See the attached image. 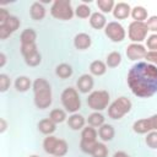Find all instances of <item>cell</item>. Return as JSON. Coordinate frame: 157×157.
Wrapping results in <instances>:
<instances>
[{
    "label": "cell",
    "mask_w": 157,
    "mask_h": 157,
    "mask_svg": "<svg viewBox=\"0 0 157 157\" xmlns=\"http://www.w3.org/2000/svg\"><path fill=\"white\" fill-rule=\"evenodd\" d=\"M28 157H39V156H37V155H31V156H28Z\"/></svg>",
    "instance_id": "ee69618b"
},
{
    "label": "cell",
    "mask_w": 157,
    "mask_h": 157,
    "mask_svg": "<svg viewBox=\"0 0 157 157\" xmlns=\"http://www.w3.org/2000/svg\"><path fill=\"white\" fill-rule=\"evenodd\" d=\"M93 85H94V81H93V77L88 74H83L78 77L77 82H76V87L77 90L81 92V93H88L92 91L93 88Z\"/></svg>",
    "instance_id": "5bb4252c"
},
{
    "label": "cell",
    "mask_w": 157,
    "mask_h": 157,
    "mask_svg": "<svg viewBox=\"0 0 157 157\" xmlns=\"http://www.w3.org/2000/svg\"><path fill=\"white\" fill-rule=\"evenodd\" d=\"M33 88V94H34V104L38 109H47L50 107L53 98H52V87L50 83L43 78L38 77L33 81L32 85Z\"/></svg>",
    "instance_id": "7a4b0ae2"
},
{
    "label": "cell",
    "mask_w": 157,
    "mask_h": 157,
    "mask_svg": "<svg viewBox=\"0 0 157 157\" xmlns=\"http://www.w3.org/2000/svg\"><path fill=\"white\" fill-rule=\"evenodd\" d=\"M20 40L21 44H33L37 40V32L33 28H26L21 32Z\"/></svg>",
    "instance_id": "603a6c76"
},
{
    "label": "cell",
    "mask_w": 157,
    "mask_h": 157,
    "mask_svg": "<svg viewBox=\"0 0 157 157\" xmlns=\"http://www.w3.org/2000/svg\"><path fill=\"white\" fill-rule=\"evenodd\" d=\"M109 101H110V96H109L108 91L98 90V91H93L88 94L87 105L96 112H101L108 107Z\"/></svg>",
    "instance_id": "52a82bcc"
},
{
    "label": "cell",
    "mask_w": 157,
    "mask_h": 157,
    "mask_svg": "<svg viewBox=\"0 0 157 157\" xmlns=\"http://www.w3.org/2000/svg\"><path fill=\"white\" fill-rule=\"evenodd\" d=\"M92 157H107L108 156V148L103 142H97L94 148L91 152Z\"/></svg>",
    "instance_id": "d6a6232c"
},
{
    "label": "cell",
    "mask_w": 157,
    "mask_h": 157,
    "mask_svg": "<svg viewBox=\"0 0 157 157\" xmlns=\"http://www.w3.org/2000/svg\"><path fill=\"white\" fill-rule=\"evenodd\" d=\"M126 81L136 97L150 98L157 93V66L139 61L129 70Z\"/></svg>",
    "instance_id": "6da1fadb"
},
{
    "label": "cell",
    "mask_w": 157,
    "mask_h": 157,
    "mask_svg": "<svg viewBox=\"0 0 157 157\" xmlns=\"http://www.w3.org/2000/svg\"><path fill=\"white\" fill-rule=\"evenodd\" d=\"M134 21H139V22H145V20H147V10L144 6H135L131 9V15H130Z\"/></svg>",
    "instance_id": "484cf974"
},
{
    "label": "cell",
    "mask_w": 157,
    "mask_h": 157,
    "mask_svg": "<svg viewBox=\"0 0 157 157\" xmlns=\"http://www.w3.org/2000/svg\"><path fill=\"white\" fill-rule=\"evenodd\" d=\"M146 25H147L148 31L157 32V15H153V16L148 17L147 21H146Z\"/></svg>",
    "instance_id": "74e56055"
},
{
    "label": "cell",
    "mask_w": 157,
    "mask_h": 157,
    "mask_svg": "<svg viewBox=\"0 0 157 157\" xmlns=\"http://www.w3.org/2000/svg\"><path fill=\"white\" fill-rule=\"evenodd\" d=\"M148 119H150V123H151L152 130L157 131V114H153V115H152V117H150Z\"/></svg>",
    "instance_id": "ab89813d"
},
{
    "label": "cell",
    "mask_w": 157,
    "mask_h": 157,
    "mask_svg": "<svg viewBox=\"0 0 157 157\" xmlns=\"http://www.w3.org/2000/svg\"><path fill=\"white\" fill-rule=\"evenodd\" d=\"M75 15L78 18H88L91 17L92 12H91V7L86 4H80L77 5V7L75 9Z\"/></svg>",
    "instance_id": "1f68e13d"
},
{
    "label": "cell",
    "mask_w": 157,
    "mask_h": 157,
    "mask_svg": "<svg viewBox=\"0 0 157 157\" xmlns=\"http://www.w3.org/2000/svg\"><path fill=\"white\" fill-rule=\"evenodd\" d=\"M10 16H11V15L9 13V11H7L6 9H0V25L5 23V22L9 20Z\"/></svg>",
    "instance_id": "f35d334b"
},
{
    "label": "cell",
    "mask_w": 157,
    "mask_h": 157,
    "mask_svg": "<svg viewBox=\"0 0 157 157\" xmlns=\"http://www.w3.org/2000/svg\"><path fill=\"white\" fill-rule=\"evenodd\" d=\"M7 129V123L5 120V118H1L0 119V132H5Z\"/></svg>",
    "instance_id": "60d3db41"
},
{
    "label": "cell",
    "mask_w": 157,
    "mask_h": 157,
    "mask_svg": "<svg viewBox=\"0 0 157 157\" xmlns=\"http://www.w3.org/2000/svg\"><path fill=\"white\" fill-rule=\"evenodd\" d=\"M146 44H147V48L150 50L157 52V33H153V34L148 36L147 39H146Z\"/></svg>",
    "instance_id": "d590c367"
},
{
    "label": "cell",
    "mask_w": 157,
    "mask_h": 157,
    "mask_svg": "<svg viewBox=\"0 0 157 157\" xmlns=\"http://www.w3.org/2000/svg\"><path fill=\"white\" fill-rule=\"evenodd\" d=\"M85 123H86V119L83 118V115H81L78 113L71 114L69 117V119H67V125L72 130H81V129H83Z\"/></svg>",
    "instance_id": "d6986e66"
},
{
    "label": "cell",
    "mask_w": 157,
    "mask_h": 157,
    "mask_svg": "<svg viewBox=\"0 0 157 157\" xmlns=\"http://www.w3.org/2000/svg\"><path fill=\"white\" fill-rule=\"evenodd\" d=\"M38 130L44 135H52L56 130V124L52 121L49 118H44L38 123Z\"/></svg>",
    "instance_id": "7402d4cb"
},
{
    "label": "cell",
    "mask_w": 157,
    "mask_h": 157,
    "mask_svg": "<svg viewBox=\"0 0 157 157\" xmlns=\"http://www.w3.org/2000/svg\"><path fill=\"white\" fill-rule=\"evenodd\" d=\"M50 15L61 21H69L74 17L75 10L71 6L70 0H54L50 7Z\"/></svg>",
    "instance_id": "277c9868"
},
{
    "label": "cell",
    "mask_w": 157,
    "mask_h": 157,
    "mask_svg": "<svg viewBox=\"0 0 157 157\" xmlns=\"http://www.w3.org/2000/svg\"><path fill=\"white\" fill-rule=\"evenodd\" d=\"M97 135L98 131L93 128V126H86L82 129L81 131V141H80V148L82 152L85 153H90L92 152V150L94 148V146L97 145Z\"/></svg>",
    "instance_id": "ba28073f"
},
{
    "label": "cell",
    "mask_w": 157,
    "mask_h": 157,
    "mask_svg": "<svg viewBox=\"0 0 157 157\" xmlns=\"http://www.w3.org/2000/svg\"><path fill=\"white\" fill-rule=\"evenodd\" d=\"M21 53L23 55L25 63L28 66H38L42 63V55L38 52V47L36 43L33 44H21Z\"/></svg>",
    "instance_id": "30bf717a"
},
{
    "label": "cell",
    "mask_w": 157,
    "mask_h": 157,
    "mask_svg": "<svg viewBox=\"0 0 157 157\" xmlns=\"http://www.w3.org/2000/svg\"><path fill=\"white\" fill-rule=\"evenodd\" d=\"M92 44V39L90 37V34L87 33H77L74 38V45L76 49L78 50H85V49H88Z\"/></svg>",
    "instance_id": "2e32d148"
},
{
    "label": "cell",
    "mask_w": 157,
    "mask_h": 157,
    "mask_svg": "<svg viewBox=\"0 0 157 157\" xmlns=\"http://www.w3.org/2000/svg\"><path fill=\"white\" fill-rule=\"evenodd\" d=\"M32 85L33 83H32L31 78L27 77V76H18L15 80V88L18 92H26V91H28Z\"/></svg>",
    "instance_id": "d4e9b609"
},
{
    "label": "cell",
    "mask_w": 157,
    "mask_h": 157,
    "mask_svg": "<svg viewBox=\"0 0 157 157\" xmlns=\"http://www.w3.org/2000/svg\"><path fill=\"white\" fill-rule=\"evenodd\" d=\"M113 157H130L126 152H124V151H117L114 155H113Z\"/></svg>",
    "instance_id": "7bdbcfd3"
},
{
    "label": "cell",
    "mask_w": 157,
    "mask_h": 157,
    "mask_svg": "<svg viewBox=\"0 0 157 157\" xmlns=\"http://www.w3.org/2000/svg\"><path fill=\"white\" fill-rule=\"evenodd\" d=\"M126 56L129 60H140V59H144L147 50L145 48V45H142L141 43H131L126 47Z\"/></svg>",
    "instance_id": "4fadbf2b"
},
{
    "label": "cell",
    "mask_w": 157,
    "mask_h": 157,
    "mask_svg": "<svg viewBox=\"0 0 157 157\" xmlns=\"http://www.w3.org/2000/svg\"><path fill=\"white\" fill-rule=\"evenodd\" d=\"M104 33L105 36L112 40V42H121L125 39V36H126V32L124 29V27L117 22V21H112V22H108L105 28H104Z\"/></svg>",
    "instance_id": "8fae6325"
},
{
    "label": "cell",
    "mask_w": 157,
    "mask_h": 157,
    "mask_svg": "<svg viewBox=\"0 0 157 157\" xmlns=\"http://www.w3.org/2000/svg\"><path fill=\"white\" fill-rule=\"evenodd\" d=\"M61 103L66 112L69 113H77L78 109L81 108V99L78 96V92L74 87H66L61 92Z\"/></svg>",
    "instance_id": "5b68a950"
},
{
    "label": "cell",
    "mask_w": 157,
    "mask_h": 157,
    "mask_svg": "<svg viewBox=\"0 0 157 157\" xmlns=\"http://www.w3.org/2000/svg\"><path fill=\"white\" fill-rule=\"evenodd\" d=\"M29 16L34 21H42L45 17V7L42 2L34 1L29 7Z\"/></svg>",
    "instance_id": "e0dca14e"
},
{
    "label": "cell",
    "mask_w": 157,
    "mask_h": 157,
    "mask_svg": "<svg viewBox=\"0 0 157 157\" xmlns=\"http://www.w3.org/2000/svg\"><path fill=\"white\" fill-rule=\"evenodd\" d=\"M147 32H148V28L146 22L132 21L130 22L128 28V37L132 43H141L146 39Z\"/></svg>",
    "instance_id": "9c48e42d"
},
{
    "label": "cell",
    "mask_w": 157,
    "mask_h": 157,
    "mask_svg": "<svg viewBox=\"0 0 157 157\" xmlns=\"http://www.w3.org/2000/svg\"><path fill=\"white\" fill-rule=\"evenodd\" d=\"M145 59H146V63L157 66V52L148 50V52L146 53V55H145Z\"/></svg>",
    "instance_id": "8d00e7d4"
},
{
    "label": "cell",
    "mask_w": 157,
    "mask_h": 157,
    "mask_svg": "<svg viewBox=\"0 0 157 157\" xmlns=\"http://www.w3.org/2000/svg\"><path fill=\"white\" fill-rule=\"evenodd\" d=\"M145 142L146 145L150 147V148H153L156 150L157 148V131H150L145 139Z\"/></svg>",
    "instance_id": "836d02e7"
},
{
    "label": "cell",
    "mask_w": 157,
    "mask_h": 157,
    "mask_svg": "<svg viewBox=\"0 0 157 157\" xmlns=\"http://www.w3.org/2000/svg\"><path fill=\"white\" fill-rule=\"evenodd\" d=\"M107 71V64L102 60H94L90 65V72L94 76H102Z\"/></svg>",
    "instance_id": "cb8c5ba5"
},
{
    "label": "cell",
    "mask_w": 157,
    "mask_h": 157,
    "mask_svg": "<svg viewBox=\"0 0 157 157\" xmlns=\"http://www.w3.org/2000/svg\"><path fill=\"white\" fill-rule=\"evenodd\" d=\"M6 64V55L5 53H0V67H4Z\"/></svg>",
    "instance_id": "b9f144b4"
},
{
    "label": "cell",
    "mask_w": 157,
    "mask_h": 157,
    "mask_svg": "<svg viewBox=\"0 0 157 157\" xmlns=\"http://www.w3.org/2000/svg\"><path fill=\"white\" fill-rule=\"evenodd\" d=\"M131 107L132 104L129 98L119 97L114 102H112L110 105L108 107V115L114 120H119L131 110Z\"/></svg>",
    "instance_id": "8992f818"
},
{
    "label": "cell",
    "mask_w": 157,
    "mask_h": 157,
    "mask_svg": "<svg viewBox=\"0 0 157 157\" xmlns=\"http://www.w3.org/2000/svg\"><path fill=\"white\" fill-rule=\"evenodd\" d=\"M10 77L6 74H0V91L1 92H6L10 87Z\"/></svg>",
    "instance_id": "e575fe53"
},
{
    "label": "cell",
    "mask_w": 157,
    "mask_h": 157,
    "mask_svg": "<svg viewBox=\"0 0 157 157\" xmlns=\"http://www.w3.org/2000/svg\"><path fill=\"white\" fill-rule=\"evenodd\" d=\"M121 63V54L119 52H112L107 55L105 64L108 67H117Z\"/></svg>",
    "instance_id": "f1b7e54d"
},
{
    "label": "cell",
    "mask_w": 157,
    "mask_h": 157,
    "mask_svg": "<svg viewBox=\"0 0 157 157\" xmlns=\"http://www.w3.org/2000/svg\"><path fill=\"white\" fill-rule=\"evenodd\" d=\"M55 74L58 77L60 78H69L71 75H72V67L71 65L66 64V63H63V64H59L56 67H55Z\"/></svg>",
    "instance_id": "4316f807"
},
{
    "label": "cell",
    "mask_w": 157,
    "mask_h": 157,
    "mask_svg": "<svg viewBox=\"0 0 157 157\" xmlns=\"http://www.w3.org/2000/svg\"><path fill=\"white\" fill-rule=\"evenodd\" d=\"M96 4L98 6V9L102 11V13L113 12V9L115 6V2L113 0H97Z\"/></svg>",
    "instance_id": "4dcf8cb0"
},
{
    "label": "cell",
    "mask_w": 157,
    "mask_h": 157,
    "mask_svg": "<svg viewBox=\"0 0 157 157\" xmlns=\"http://www.w3.org/2000/svg\"><path fill=\"white\" fill-rule=\"evenodd\" d=\"M132 130H134L136 134H148L150 131H153L148 118L136 120V121L134 123V125H132Z\"/></svg>",
    "instance_id": "ffe728a7"
},
{
    "label": "cell",
    "mask_w": 157,
    "mask_h": 157,
    "mask_svg": "<svg viewBox=\"0 0 157 157\" xmlns=\"http://www.w3.org/2000/svg\"><path fill=\"white\" fill-rule=\"evenodd\" d=\"M90 25L94 29H102L107 26V18L102 12H93L90 17Z\"/></svg>",
    "instance_id": "ac0fdd59"
},
{
    "label": "cell",
    "mask_w": 157,
    "mask_h": 157,
    "mask_svg": "<svg viewBox=\"0 0 157 157\" xmlns=\"http://www.w3.org/2000/svg\"><path fill=\"white\" fill-rule=\"evenodd\" d=\"M115 135V130L110 124H103L102 126H99L98 129V136L103 142L107 141H112L113 137Z\"/></svg>",
    "instance_id": "44dd1931"
},
{
    "label": "cell",
    "mask_w": 157,
    "mask_h": 157,
    "mask_svg": "<svg viewBox=\"0 0 157 157\" xmlns=\"http://www.w3.org/2000/svg\"><path fill=\"white\" fill-rule=\"evenodd\" d=\"M104 117H103V114H101L99 112H93L92 114H90L88 115V118H87V123H88V125L90 126H93V128H99V126H102L103 124H104Z\"/></svg>",
    "instance_id": "83f0119b"
},
{
    "label": "cell",
    "mask_w": 157,
    "mask_h": 157,
    "mask_svg": "<svg viewBox=\"0 0 157 157\" xmlns=\"http://www.w3.org/2000/svg\"><path fill=\"white\" fill-rule=\"evenodd\" d=\"M49 119H50L52 121H54L55 124L63 123V121L66 120V112L63 110V109L55 108V109H53V110L49 113Z\"/></svg>",
    "instance_id": "f546056e"
},
{
    "label": "cell",
    "mask_w": 157,
    "mask_h": 157,
    "mask_svg": "<svg viewBox=\"0 0 157 157\" xmlns=\"http://www.w3.org/2000/svg\"><path fill=\"white\" fill-rule=\"evenodd\" d=\"M20 25H21V21L16 16H10L5 23L0 25V39L4 40L7 37H10L13 32L18 29Z\"/></svg>",
    "instance_id": "7c38bea8"
},
{
    "label": "cell",
    "mask_w": 157,
    "mask_h": 157,
    "mask_svg": "<svg viewBox=\"0 0 157 157\" xmlns=\"http://www.w3.org/2000/svg\"><path fill=\"white\" fill-rule=\"evenodd\" d=\"M43 148L47 153L53 155L55 157H63L67 153L69 146L67 142L63 139H58L53 135H48L43 140Z\"/></svg>",
    "instance_id": "3957f363"
},
{
    "label": "cell",
    "mask_w": 157,
    "mask_h": 157,
    "mask_svg": "<svg viewBox=\"0 0 157 157\" xmlns=\"http://www.w3.org/2000/svg\"><path fill=\"white\" fill-rule=\"evenodd\" d=\"M131 15V7L126 2H118L113 9V16L117 20H125Z\"/></svg>",
    "instance_id": "9a60e30c"
}]
</instances>
